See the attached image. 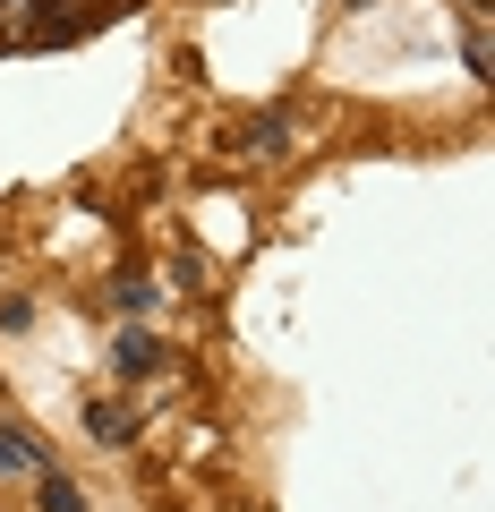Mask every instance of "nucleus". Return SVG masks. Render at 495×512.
<instances>
[{"instance_id":"f257e3e1","label":"nucleus","mask_w":495,"mask_h":512,"mask_svg":"<svg viewBox=\"0 0 495 512\" xmlns=\"http://www.w3.org/2000/svg\"><path fill=\"white\" fill-rule=\"evenodd\" d=\"M86 436H111V444H120V436H129V419H120L111 402H86Z\"/></svg>"},{"instance_id":"f03ea898","label":"nucleus","mask_w":495,"mask_h":512,"mask_svg":"<svg viewBox=\"0 0 495 512\" xmlns=\"http://www.w3.org/2000/svg\"><path fill=\"white\" fill-rule=\"evenodd\" d=\"M35 461H43L35 436H0V470H35Z\"/></svg>"},{"instance_id":"20e7f679","label":"nucleus","mask_w":495,"mask_h":512,"mask_svg":"<svg viewBox=\"0 0 495 512\" xmlns=\"http://www.w3.org/2000/svg\"><path fill=\"white\" fill-rule=\"evenodd\" d=\"M52 9H60V0H35V18H52Z\"/></svg>"},{"instance_id":"7ed1b4c3","label":"nucleus","mask_w":495,"mask_h":512,"mask_svg":"<svg viewBox=\"0 0 495 512\" xmlns=\"http://www.w3.org/2000/svg\"><path fill=\"white\" fill-rule=\"evenodd\" d=\"M43 504H52V512H77V487H69V478H43Z\"/></svg>"}]
</instances>
